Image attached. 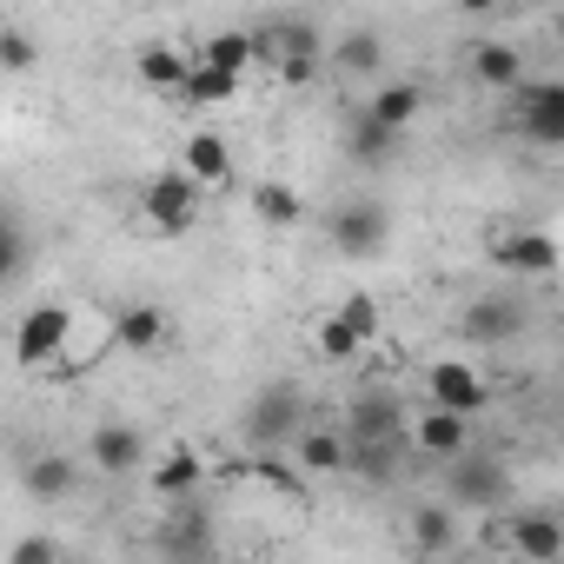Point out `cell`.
I'll return each instance as SVG.
<instances>
[{"label":"cell","instance_id":"obj_1","mask_svg":"<svg viewBox=\"0 0 564 564\" xmlns=\"http://www.w3.org/2000/svg\"><path fill=\"white\" fill-rule=\"evenodd\" d=\"M246 432H252V445H300L306 432H313V419H306V392L293 386V379H272L265 392H252V405H246Z\"/></svg>","mask_w":564,"mask_h":564},{"label":"cell","instance_id":"obj_2","mask_svg":"<svg viewBox=\"0 0 564 564\" xmlns=\"http://www.w3.org/2000/svg\"><path fill=\"white\" fill-rule=\"evenodd\" d=\"M199 213H206V193H199L180 166H166V173H153V180L140 186V219H147L160 239L193 232V226H199Z\"/></svg>","mask_w":564,"mask_h":564},{"label":"cell","instance_id":"obj_3","mask_svg":"<svg viewBox=\"0 0 564 564\" xmlns=\"http://www.w3.org/2000/svg\"><path fill=\"white\" fill-rule=\"evenodd\" d=\"M252 41H259V61L279 80H313L319 74V54H326L313 21H265V28H252Z\"/></svg>","mask_w":564,"mask_h":564},{"label":"cell","instance_id":"obj_4","mask_svg":"<svg viewBox=\"0 0 564 564\" xmlns=\"http://www.w3.org/2000/svg\"><path fill=\"white\" fill-rule=\"evenodd\" d=\"M485 252H491V265L524 272V279H551L564 265V252H557V239L544 226H491L485 232Z\"/></svg>","mask_w":564,"mask_h":564},{"label":"cell","instance_id":"obj_5","mask_svg":"<svg viewBox=\"0 0 564 564\" xmlns=\"http://www.w3.org/2000/svg\"><path fill=\"white\" fill-rule=\"evenodd\" d=\"M74 333H80V319L67 306L21 313V326H14V366H61V352L74 346Z\"/></svg>","mask_w":564,"mask_h":564},{"label":"cell","instance_id":"obj_6","mask_svg":"<svg viewBox=\"0 0 564 564\" xmlns=\"http://www.w3.org/2000/svg\"><path fill=\"white\" fill-rule=\"evenodd\" d=\"M425 405L458 412V419H478L491 405V379L471 359H438V366H425Z\"/></svg>","mask_w":564,"mask_h":564},{"label":"cell","instance_id":"obj_7","mask_svg":"<svg viewBox=\"0 0 564 564\" xmlns=\"http://www.w3.org/2000/svg\"><path fill=\"white\" fill-rule=\"evenodd\" d=\"M326 232H333V246H339L346 259H379L386 239H392V213H386L379 199H346V206L326 219Z\"/></svg>","mask_w":564,"mask_h":564},{"label":"cell","instance_id":"obj_8","mask_svg":"<svg viewBox=\"0 0 564 564\" xmlns=\"http://www.w3.org/2000/svg\"><path fill=\"white\" fill-rule=\"evenodd\" d=\"M518 133L544 153H564V80H524L518 94Z\"/></svg>","mask_w":564,"mask_h":564},{"label":"cell","instance_id":"obj_9","mask_svg":"<svg viewBox=\"0 0 564 564\" xmlns=\"http://www.w3.org/2000/svg\"><path fill=\"white\" fill-rule=\"evenodd\" d=\"M180 173H186L199 193H226V186H232V147H226V133L193 127L186 147H180Z\"/></svg>","mask_w":564,"mask_h":564},{"label":"cell","instance_id":"obj_10","mask_svg":"<svg viewBox=\"0 0 564 564\" xmlns=\"http://www.w3.org/2000/svg\"><path fill=\"white\" fill-rule=\"evenodd\" d=\"M505 544L524 557V564H564V518L551 511H518L511 524H498Z\"/></svg>","mask_w":564,"mask_h":564},{"label":"cell","instance_id":"obj_11","mask_svg":"<svg viewBox=\"0 0 564 564\" xmlns=\"http://www.w3.org/2000/svg\"><path fill=\"white\" fill-rule=\"evenodd\" d=\"M193 67H199V54H186V47H173V41H147L140 54H133V74H140V87H153V94H186V80H193Z\"/></svg>","mask_w":564,"mask_h":564},{"label":"cell","instance_id":"obj_12","mask_svg":"<svg viewBox=\"0 0 564 564\" xmlns=\"http://www.w3.org/2000/svg\"><path fill=\"white\" fill-rule=\"evenodd\" d=\"M199 478H206V458H199V445L180 438V445H166V452L153 458V478H147V485H153L160 505H186V498L199 491Z\"/></svg>","mask_w":564,"mask_h":564},{"label":"cell","instance_id":"obj_13","mask_svg":"<svg viewBox=\"0 0 564 564\" xmlns=\"http://www.w3.org/2000/svg\"><path fill=\"white\" fill-rule=\"evenodd\" d=\"M87 458H94V471H107V478H133L140 465H147V438L133 432V425H94V438H87Z\"/></svg>","mask_w":564,"mask_h":564},{"label":"cell","instance_id":"obj_14","mask_svg":"<svg viewBox=\"0 0 564 564\" xmlns=\"http://www.w3.org/2000/svg\"><path fill=\"white\" fill-rule=\"evenodd\" d=\"M366 113L399 140V133L419 127V113H425V87H419V80H379V87L366 94Z\"/></svg>","mask_w":564,"mask_h":564},{"label":"cell","instance_id":"obj_15","mask_svg":"<svg viewBox=\"0 0 564 564\" xmlns=\"http://www.w3.org/2000/svg\"><path fill=\"white\" fill-rule=\"evenodd\" d=\"M412 445H419L425 458H445V465H458V458L471 452V419L425 405V412H419V425H412Z\"/></svg>","mask_w":564,"mask_h":564},{"label":"cell","instance_id":"obj_16","mask_svg":"<svg viewBox=\"0 0 564 564\" xmlns=\"http://www.w3.org/2000/svg\"><path fill=\"white\" fill-rule=\"evenodd\" d=\"M113 339H120V352L153 359V352L166 346V313H160L153 300H127V306L113 313Z\"/></svg>","mask_w":564,"mask_h":564},{"label":"cell","instance_id":"obj_17","mask_svg":"<svg viewBox=\"0 0 564 564\" xmlns=\"http://www.w3.org/2000/svg\"><path fill=\"white\" fill-rule=\"evenodd\" d=\"M471 80L491 94H524V54L511 41H478L471 47Z\"/></svg>","mask_w":564,"mask_h":564},{"label":"cell","instance_id":"obj_18","mask_svg":"<svg viewBox=\"0 0 564 564\" xmlns=\"http://www.w3.org/2000/svg\"><path fill=\"white\" fill-rule=\"evenodd\" d=\"M498 498H505V465H491V458H458L452 465V505L491 511Z\"/></svg>","mask_w":564,"mask_h":564},{"label":"cell","instance_id":"obj_19","mask_svg":"<svg viewBox=\"0 0 564 564\" xmlns=\"http://www.w3.org/2000/svg\"><path fill=\"white\" fill-rule=\"evenodd\" d=\"M405 544H412V557H445V551L458 544L452 505H419V511L405 518Z\"/></svg>","mask_w":564,"mask_h":564},{"label":"cell","instance_id":"obj_20","mask_svg":"<svg viewBox=\"0 0 564 564\" xmlns=\"http://www.w3.org/2000/svg\"><path fill=\"white\" fill-rule=\"evenodd\" d=\"M293 458H300V471H306V478H339V471L352 465V445H346L333 425H313V432L293 445Z\"/></svg>","mask_w":564,"mask_h":564},{"label":"cell","instance_id":"obj_21","mask_svg":"<svg viewBox=\"0 0 564 564\" xmlns=\"http://www.w3.org/2000/svg\"><path fill=\"white\" fill-rule=\"evenodd\" d=\"M199 61L219 67V74H232V80H246V67L259 61V41H252V28H219V34L199 41Z\"/></svg>","mask_w":564,"mask_h":564},{"label":"cell","instance_id":"obj_22","mask_svg":"<svg viewBox=\"0 0 564 564\" xmlns=\"http://www.w3.org/2000/svg\"><path fill=\"white\" fill-rule=\"evenodd\" d=\"M252 213H259L265 226L286 232V226L306 219V199H300V186H286V180H259V186H252Z\"/></svg>","mask_w":564,"mask_h":564},{"label":"cell","instance_id":"obj_23","mask_svg":"<svg viewBox=\"0 0 564 564\" xmlns=\"http://www.w3.org/2000/svg\"><path fill=\"white\" fill-rule=\"evenodd\" d=\"M226 100H239V80L199 61V67H193V80H186V94H180V107H193V113H213V107H226Z\"/></svg>","mask_w":564,"mask_h":564},{"label":"cell","instance_id":"obj_24","mask_svg":"<svg viewBox=\"0 0 564 564\" xmlns=\"http://www.w3.org/2000/svg\"><path fill=\"white\" fill-rule=\"evenodd\" d=\"M518 333V313L505 306V300H478L471 313H465V339L471 346H491V339H511Z\"/></svg>","mask_w":564,"mask_h":564},{"label":"cell","instance_id":"obj_25","mask_svg":"<svg viewBox=\"0 0 564 564\" xmlns=\"http://www.w3.org/2000/svg\"><path fill=\"white\" fill-rule=\"evenodd\" d=\"M313 346H319V359H333V366H346V359H359L366 352V339L339 319V313H319V326H313Z\"/></svg>","mask_w":564,"mask_h":564},{"label":"cell","instance_id":"obj_26","mask_svg":"<svg viewBox=\"0 0 564 564\" xmlns=\"http://www.w3.org/2000/svg\"><path fill=\"white\" fill-rule=\"evenodd\" d=\"M74 478H80V465H74V458H61V452L28 465V491H34V498H67V491H74Z\"/></svg>","mask_w":564,"mask_h":564},{"label":"cell","instance_id":"obj_27","mask_svg":"<svg viewBox=\"0 0 564 564\" xmlns=\"http://www.w3.org/2000/svg\"><path fill=\"white\" fill-rule=\"evenodd\" d=\"M41 61V47H34V34L21 28V21H0V67L8 74H28Z\"/></svg>","mask_w":564,"mask_h":564},{"label":"cell","instance_id":"obj_28","mask_svg":"<svg viewBox=\"0 0 564 564\" xmlns=\"http://www.w3.org/2000/svg\"><path fill=\"white\" fill-rule=\"evenodd\" d=\"M379 61H386L379 34H346V41H339V67H346V74H379Z\"/></svg>","mask_w":564,"mask_h":564},{"label":"cell","instance_id":"obj_29","mask_svg":"<svg viewBox=\"0 0 564 564\" xmlns=\"http://www.w3.org/2000/svg\"><path fill=\"white\" fill-rule=\"evenodd\" d=\"M333 313H339V319H346V326H352V333H359L366 346L379 339V300H372V293H346V300H339Z\"/></svg>","mask_w":564,"mask_h":564},{"label":"cell","instance_id":"obj_30","mask_svg":"<svg viewBox=\"0 0 564 564\" xmlns=\"http://www.w3.org/2000/svg\"><path fill=\"white\" fill-rule=\"evenodd\" d=\"M352 153H359V160H366V166H372V160H379V153H392V133H386V127H379V120H372V113H366V107H359V113H352Z\"/></svg>","mask_w":564,"mask_h":564},{"label":"cell","instance_id":"obj_31","mask_svg":"<svg viewBox=\"0 0 564 564\" xmlns=\"http://www.w3.org/2000/svg\"><path fill=\"white\" fill-rule=\"evenodd\" d=\"M8 564H61V544H54V531H28L21 544H14V557Z\"/></svg>","mask_w":564,"mask_h":564},{"label":"cell","instance_id":"obj_32","mask_svg":"<svg viewBox=\"0 0 564 564\" xmlns=\"http://www.w3.org/2000/svg\"><path fill=\"white\" fill-rule=\"evenodd\" d=\"M28 272V232H21V213H8V279Z\"/></svg>","mask_w":564,"mask_h":564}]
</instances>
